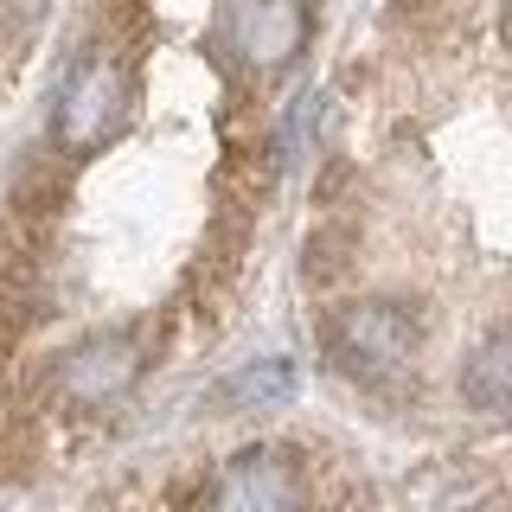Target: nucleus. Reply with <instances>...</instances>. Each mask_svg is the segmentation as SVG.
<instances>
[{
  "mask_svg": "<svg viewBox=\"0 0 512 512\" xmlns=\"http://www.w3.org/2000/svg\"><path fill=\"white\" fill-rule=\"evenodd\" d=\"M320 346H327V359L340 365L346 378L391 384V378L410 372L416 346H423V327H416V314L404 301H346V308L327 314Z\"/></svg>",
  "mask_w": 512,
  "mask_h": 512,
  "instance_id": "f257e3e1",
  "label": "nucleus"
},
{
  "mask_svg": "<svg viewBox=\"0 0 512 512\" xmlns=\"http://www.w3.org/2000/svg\"><path fill=\"white\" fill-rule=\"evenodd\" d=\"M128 116V71L109 52H90V58H77L71 64V77H64V90H58V148H71V154H96L109 135L122 128Z\"/></svg>",
  "mask_w": 512,
  "mask_h": 512,
  "instance_id": "f03ea898",
  "label": "nucleus"
},
{
  "mask_svg": "<svg viewBox=\"0 0 512 512\" xmlns=\"http://www.w3.org/2000/svg\"><path fill=\"white\" fill-rule=\"evenodd\" d=\"M141 365L148 359H141L135 333H90V340H77L58 359L52 391L64 397V404H77V410H109V404H122V397L135 391Z\"/></svg>",
  "mask_w": 512,
  "mask_h": 512,
  "instance_id": "7ed1b4c3",
  "label": "nucleus"
},
{
  "mask_svg": "<svg viewBox=\"0 0 512 512\" xmlns=\"http://www.w3.org/2000/svg\"><path fill=\"white\" fill-rule=\"evenodd\" d=\"M218 39L244 71H282L308 39V7L301 0H231Z\"/></svg>",
  "mask_w": 512,
  "mask_h": 512,
  "instance_id": "20e7f679",
  "label": "nucleus"
},
{
  "mask_svg": "<svg viewBox=\"0 0 512 512\" xmlns=\"http://www.w3.org/2000/svg\"><path fill=\"white\" fill-rule=\"evenodd\" d=\"M205 500L224 512H288L308 500V474L288 448H244L218 468V480L205 487Z\"/></svg>",
  "mask_w": 512,
  "mask_h": 512,
  "instance_id": "39448f33",
  "label": "nucleus"
},
{
  "mask_svg": "<svg viewBox=\"0 0 512 512\" xmlns=\"http://www.w3.org/2000/svg\"><path fill=\"white\" fill-rule=\"evenodd\" d=\"M461 397H468V410L480 416H506L512 410V327L487 333L468 365H461Z\"/></svg>",
  "mask_w": 512,
  "mask_h": 512,
  "instance_id": "423d86ee",
  "label": "nucleus"
},
{
  "mask_svg": "<svg viewBox=\"0 0 512 512\" xmlns=\"http://www.w3.org/2000/svg\"><path fill=\"white\" fill-rule=\"evenodd\" d=\"M288 391H295V365L288 359H256V365H244V372H231L218 384V404L224 410H269V404H282Z\"/></svg>",
  "mask_w": 512,
  "mask_h": 512,
  "instance_id": "0eeeda50",
  "label": "nucleus"
},
{
  "mask_svg": "<svg viewBox=\"0 0 512 512\" xmlns=\"http://www.w3.org/2000/svg\"><path fill=\"white\" fill-rule=\"evenodd\" d=\"M32 13H39V0H0V39H20V32L32 26Z\"/></svg>",
  "mask_w": 512,
  "mask_h": 512,
  "instance_id": "6e6552de",
  "label": "nucleus"
}]
</instances>
